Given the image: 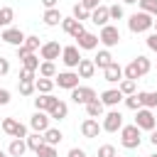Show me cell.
I'll list each match as a JSON object with an SVG mask.
<instances>
[{"label":"cell","mask_w":157,"mask_h":157,"mask_svg":"<svg viewBox=\"0 0 157 157\" xmlns=\"http://www.w3.org/2000/svg\"><path fill=\"white\" fill-rule=\"evenodd\" d=\"M25 49H29V52H37V49H42V42H39V37L37 34H27V39H25V44H22Z\"/></svg>","instance_id":"36"},{"label":"cell","mask_w":157,"mask_h":157,"mask_svg":"<svg viewBox=\"0 0 157 157\" xmlns=\"http://www.w3.org/2000/svg\"><path fill=\"white\" fill-rule=\"evenodd\" d=\"M27 150H29V147H27V140L12 137V142H10V147H7V155H10V157H22Z\"/></svg>","instance_id":"21"},{"label":"cell","mask_w":157,"mask_h":157,"mask_svg":"<svg viewBox=\"0 0 157 157\" xmlns=\"http://www.w3.org/2000/svg\"><path fill=\"white\" fill-rule=\"evenodd\" d=\"M145 42H147V47H150L152 52H157V32H152V34H147V39H145Z\"/></svg>","instance_id":"46"},{"label":"cell","mask_w":157,"mask_h":157,"mask_svg":"<svg viewBox=\"0 0 157 157\" xmlns=\"http://www.w3.org/2000/svg\"><path fill=\"white\" fill-rule=\"evenodd\" d=\"M56 2H59V0H42V5H44L47 10H49V7H56Z\"/></svg>","instance_id":"50"},{"label":"cell","mask_w":157,"mask_h":157,"mask_svg":"<svg viewBox=\"0 0 157 157\" xmlns=\"http://www.w3.org/2000/svg\"><path fill=\"white\" fill-rule=\"evenodd\" d=\"M78 2H81L86 10H96V7L101 5V0H78Z\"/></svg>","instance_id":"47"},{"label":"cell","mask_w":157,"mask_h":157,"mask_svg":"<svg viewBox=\"0 0 157 157\" xmlns=\"http://www.w3.org/2000/svg\"><path fill=\"white\" fill-rule=\"evenodd\" d=\"M93 98H98V93H96V88H91V86H76V88H71V101H74L76 105H86V103H91Z\"/></svg>","instance_id":"5"},{"label":"cell","mask_w":157,"mask_h":157,"mask_svg":"<svg viewBox=\"0 0 157 157\" xmlns=\"http://www.w3.org/2000/svg\"><path fill=\"white\" fill-rule=\"evenodd\" d=\"M81 81V76H78V71H59L56 76H54V83L59 86V88H66V91H71V88H76V86H81L78 83Z\"/></svg>","instance_id":"4"},{"label":"cell","mask_w":157,"mask_h":157,"mask_svg":"<svg viewBox=\"0 0 157 157\" xmlns=\"http://www.w3.org/2000/svg\"><path fill=\"white\" fill-rule=\"evenodd\" d=\"M56 101H59V98H54L52 93H37V98H34V108H37V110H47V113H49V110L56 105Z\"/></svg>","instance_id":"16"},{"label":"cell","mask_w":157,"mask_h":157,"mask_svg":"<svg viewBox=\"0 0 157 157\" xmlns=\"http://www.w3.org/2000/svg\"><path fill=\"white\" fill-rule=\"evenodd\" d=\"M123 2H125V5H135L137 0H123Z\"/></svg>","instance_id":"52"},{"label":"cell","mask_w":157,"mask_h":157,"mask_svg":"<svg viewBox=\"0 0 157 157\" xmlns=\"http://www.w3.org/2000/svg\"><path fill=\"white\" fill-rule=\"evenodd\" d=\"M0 39H2L5 44L22 47V44H25V39H27V34H25L22 29H17V27H5V29H2V34H0Z\"/></svg>","instance_id":"9"},{"label":"cell","mask_w":157,"mask_h":157,"mask_svg":"<svg viewBox=\"0 0 157 157\" xmlns=\"http://www.w3.org/2000/svg\"><path fill=\"white\" fill-rule=\"evenodd\" d=\"M150 142H152V145H155V147H157V128H155V130H152V132H150Z\"/></svg>","instance_id":"51"},{"label":"cell","mask_w":157,"mask_h":157,"mask_svg":"<svg viewBox=\"0 0 157 157\" xmlns=\"http://www.w3.org/2000/svg\"><path fill=\"white\" fill-rule=\"evenodd\" d=\"M152 29H155V32H157V17H155V25H152Z\"/></svg>","instance_id":"53"},{"label":"cell","mask_w":157,"mask_h":157,"mask_svg":"<svg viewBox=\"0 0 157 157\" xmlns=\"http://www.w3.org/2000/svg\"><path fill=\"white\" fill-rule=\"evenodd\" d=\"M152 25H155V17L150 15V12H132L130 17H128V29L132 32V34H142V32H150L152 29Z\"/></svg>","instance_id":"1"},{"label":"cell","mask_w":157,"mask_h":157,"mask_svg":"<svg viewBox=\"0 0 157 157\" xmlns=\"http://www.w3.org/2000/svg\"><path fill=\"white\" fill-rule=\"evenodd\" d=\"M10 74V59L0 56V76H7Z\"/></svg>","instance_id":"44"},{"label":"cell","mask_w":157,"mask_h":157,"mask_svg":"<svg viewBox=\"0 0 157 157\" xmlns=\"http://www.w3.org/2000/svg\"><path fill=\"white\" fill-rule=\"evenodd\" d=\"M61 20H64V15L59 12V7H49V10H44V15H42V22H44L47 27H56V25H61Z\"/></svg>","instance_id":"19"},{"label":"cell","mask_w":157,"mask_h":157,"mask_svg":"<svg viewBox=\"0 0 157 157\" xmlns=\"http://www.w3.org/2000/svg\"><path fill=\"white\" fill-rule=\"evenodd\" d=\"M86 115L88 118H103L105 115V105L101 98H93L91 103H86Z\"/></svg>","instance_id":"20"},{"label":"cell","mask_w":157,"mask_h":157,"mask_svg":"<svg viewBox=\"0 0 157 157\" xmlns=\"http://www.w3.org/2000/svg\"><path fill=\"white\" fill-rule=\"evenodd\" d=\"M59 71H56V64L54 61H42L39 64V76H47V78H54Z\"/></svg>","instance_id":"31"},{"label":"cell","mask_w":157,"mask_h":157,"mask_svg":"<svg viewBox=\"0 0 157 157\" xmlns=\"http://www.w3.org/2000/svg\"><path fill=\"white\" fill-rule=\"evenodd\" d=\"M150 157H157V152H152V155H150Z\"/></svg>","instance_id":"55"},{"label":"cell","mask_w":157,"mask_h":157,"mask_svg":"<svg viewBox=\"0 0 157 157\" xmlns=\"http://www.w3.org/2000/svg\"><path fill=\"white\" fill-rule=\"evenodd\" d=\"M115 155H118V152H115V147H113V145H101L96 157H115Z\"/></svg>","instance_id":"42"},{"label":"cell","mask_w":157,"mask_h":157,"mask_svg":"<svg viewBox=\"0 0 157 157\" xmlns=\"http://www.w3.org/2000/svg\"><path fill=\"white\" fill-rule=\"evenodd\" d=\"M25 140H27V147H29L32 152H37V150L44 145V132H32V135H27Z\"/></svg>","instance_id":"30"},{"label":"cell","mask_w":157,"mask_h":157,"mask_svg":"<svg viewBox=\"0 0 157 157\" xmlns=\"http://www.w3.org/2000/svg\"><path fill=\"white\" fill-rule=\"evenodd\" d=\"M69 157H86V150H81V147H71V150H69Z\"/></svg>","instance_id":"49"},{"label":"cell","mask_w":157,"mask_h":157,"mask_svg":"<svg viewBox=\"0 0 157 157\" xmlns=\"http://www.w3.org/2000/svg\"><path fill=\"white\" fill-rule=\"evenodd\" d=\"M34 86H37V93H52L54 91V78H47V76H39L37 81H34Z\"/></svg>","instance_id":"28"},{"label":"cell","mask_w":157,"mask_h":157,"mask_svg":"<svg viewBox=\"0 0 157 157\" xmlns=\"http://www.w3.org/2000/svg\"><path fill=\"white\" fill-rule=\"evenodd\" d=\"M142 12H150L152 17H157V0H137Z\"/></svg>","instance_id":"35"},{"label":"cell","mask_w":157,"mask_h":157,"mask_svg":"<svg viewBox=\"0 0 157 157\" xmlns=\"http://www.w3.org/2000/svg\"><path fill=\"white\" fill-rule=\"evenodd\" d=\"M37 157H56V147H54V145H47V142H44V145H42L39 150H37Z\"/></svg>","instance_id":"39"},{"label":"cell","mask_w":157,"mask_h":157,"mask_svg":"<svg viewBox=\"0 0 157 157\" xmlns=\"http://www.w3.org/2000/svg\"><path fill=\"white\" fill-rule=\"evenodd\" d=\"M101 101H103V105H105V108H115L120 101H125V96H123V91H120V88H108V91H103V93H101Z\"/></svg>","instance_id":"15"},{"label":"cell","mask_w":157,"mask_h":157,"mask_svg":"<svg viewBox=\"0 0 157 157\" xmlns=\"http://www.w3.org/2000/svg\"><path fill=\"white\" fill-rule=\"evenodd\" d=\"M17 123H20V120H15V118H5V120H2V132L12 137V132H15V128H17Z\"/></svg>","instance_id":"38"},{"label":"cell","mask_w":157,"mask_h":157,"mask_svg":"<svg viewBox=\"0 0 157 157\" xmlns=\"http://www.w3.org/2000/svg\"><path fill=\"white\" fill-rule=\"evenodd\" d=\"M108 12H110V20H123V5H118V2H113L110 7H108Z\"/></svg>","instance_id":"41"},{"label":"cell","mask_w":157,"mask_h":157,"mask_svg":"<svg viewBox=\"0 0 157 157\" xmlns=\"http://www.w3.org/2000/svg\"><path fill=\"white\" fill-rule=\"evenodd\" d=\"M103 78H105L108 83H120V81L125 78V74H123V66H120L118 61H113L110 66H105V69H103Z\"/></svg>","instance_id":"14"},{"label":"cell","mask_w":157,"mask_h":157,"mask_svg":"<svg viewBox=\"0 0 157 157\" xmlns=\"http://www.w3.org/2000/svg\"><path fill=\"white\" fill-rule=\"evenodd\" d=\"M93 64H96V69H101V71H103L105 66H110V64H113V54H110L108 49H101V52L93 56Z\"/></svg>","instance_id":"24"},{"label":"cell","mask_w":157,"mask_h":157,"mask_svg":"<svg viewBox=\"0 0 157 157\" xmlns=\"http://www.w3.org/2000/svg\"><path fill=\"white\" fill-rule=\"evenodd\" d=\"M137 98H140L142 108H152V110L157 108V91H140Z\"/></svg>","instance_id":"25"},{"label":"cell","mask_w":157,"mask_h":157,"mask_svg":"<svg viewBox=\"0 0 157 157\" xmlns=\"http://www.w3.org/2000/svg\"><path fill=\"white\" fill-rule=\"evenodd\" d=\"M0 157H7V155H5V152H2V150H0Z\"/></svg>","instance_id":"54"},{"label":"cell","mask_w":157,"mask_h":157,"mask_svg":"<svg viewBox=\"0 0 157 157\" xmlns=\"http://www.w3.org/2000/svg\"><path fill=\"white\" fill-rule=\"evenodd\" d=\"M76 71H78L81 78H93V74H96V64H93V59H81L78 66H76Z\"/></svg>","instance_id":"22"},{"label":"cell","mask_w":157,"mask_h":157,"mask_svg":"<svg viewBox=\"0 0 157 157\" xmlns=\"http://www.w3.org/2000/svg\"><path fill=\"white\" fill-rule=\"evenodd\" d=\"M61 29H64L66 34H71L74 39H76V37H81V34L86 32L83 22H78V20H76L74 15H71V17H64V20H61Z\"/></svg>","instance_id":"11"},{"label":"cell","mask_w":157,"mask_h":157,"mask_svg":"<svg viewBox=\"0 0 157 157\" xmlns=\"http://www.w3.org/2000/svg\"><path fill=\"white\" fill-rule=\"evenodd\" d=\"M49 113L47 110H34V115L29 118V128L34 130V132H44V130H49Z\"/></svg>","instance_id":"12"},{"label":"cell","mask_w":157,"mask_h":157,"mask_svg":"<svg viewBox=\"0 0 157 157\" xmlns=\"http://www.w3.org/2000/svg\"><path fill=\"white\" fill-rule=\"evenodd\" d=\"M115 157H120V155H115Z\"/></svg>","instance_id":"56"},{"label":"cell","mask_w":157,"mask_h":157,"mask_svg":"<svg viewBox=\"0 0 157 157\" xmlns=\"http://www.w3.org/2000/svg\"><path fill=\"white\" fill-rule=\"evenodd\" d=\"M61 140H64V132H61L59 128H49V130H44V142H47V145H54V147H56Z\"/></svg>","instance_id":"27"},{"label":"cell","mask_w":157,"mask_h":157,"mask_svg":"<svg viewBox=\"0 0 157 157\" xmlns=\"http://www.w3.org/2000/svg\"><path fill=\"white\" fill-rule=\"evenodd\" d=\"M118 88L123 91V96H132V93H137V81H132V78H123V81L118 83Z\"/></svg>","instance_id":"32"},{"label":"cell","mask_w":157,"mask_h":157,"mask_svg":"<svg viewBox=\"0 0 157 157\" xmlns=\"http://www.w3.org/2000/svg\"><path fill=\"white\" fill-rule=\"evenodd\" d=\"M61 49H64V47H61L59 42H54V39H52V42H44V44H42L39 56H42V61H54V59H59V56H61Z\"/></svg>","instance_id":"10"},{"label":"cell","mask_w":157,"mask_h":157,"mask_svg":"<svg viewBox=\"0 0 157 157\" xmlns=\"http://www.w3.org/2000/svg\"><path fill=\"white\" fill-rule=\"evenodd\" d=\"M98 34H93V32H83L81 37H76V47L78 49H96L98 47Z\"/></svg>","instance_id":"18"},{"label":"cell","mask_w":157,"mask_h":157,"mask_svg":"<svg viewBox=\"0 0 157 157\" xmlns=\"http://www.w3.org/2000/svg\"><path fill=\"white\" fill-rule=\"evenodd\" d=\"M101 132H103V125H101L96 118H86V120L81 123V135H83V137L93 140V137H98Z\"/></svg>","instance_id":"13"},{"label":"cell","mask_w":157,"mask_h":157,"mask_svg":"<svg viewBox=\"0 0 157 157\" xmlns=\"http://www.w3.org/2000/svg\"><path fill=\"white\" fill-rule=\"evenodd\" d=\"M120 145L125 150H137L142 145V130L132 123V125H123L120 128Z\"/></svg>","instance_id":"2"},{"label":"cell","mask_w":157,"mask_h":157,"mask_svg":"<svg viewBox=\"0 0 157 157\" xmlns=\"http://www.w3.org/2000/svg\"><path fill=\"white\" fill-rule=\"evenodd\" d=\"M20 61H22V66H25V69H32V71H39V64H42V61H39V56H37L34 52L25 54Z\"/></svg>","instance_id":"29"},{"label":"cell","mask_w":157,"mask_h":157,"mask_svg":"<svg viewBox=\"0 0 157 157\" xmlns=\"http://www.w3.org/2000/svg\"><path fill=\"white\" fill-rule=\"evenodd\" d=\"M132 66L137 69V74H140V78H142V76H147V74H150V69H152V61H150L147 56L137 54V56L132 59Z\"/></svg>","instance_id":"23"},{"label":"cell","mask_w":157,"mask_h":157,"mask_svg":"<svg viewBox=\"0 0 157 157\" xmlns=\"http://www.w3.org/2000/svg\"><path fill=\"white\" fill-rule=\"evenodd\" d=\"M20 81H37V71L22 66V71H20Z\"/></svg>","instance_id":"43"},{"label":"cell","mask_w":157,"mask_h":157,"mask_svg":"<svg viewBox=\"0 0 157 157\" xmlns=\"http://www.w3.org/2000/svg\"><path fill=\"white\" fill-rule=\"evenodd\" d=\"M103 130L105 132H118L120 128H123V113L118 110V108H113V110H108L105 115H103Z\"/></svg>","instance_id":"7"},{"label":"cell","mask_w":157,"mask_h":157,"mask_svg":"<svg viewBox=\"0 0 157 157\" xmlns=\"http://www.w3.org/2000/svg\"><path fill=\"white\" fill-rule=\"evenodd\" d=\"M81 59H83V56H81V49H78L76 44H69V47L61 49V61H64L66 69H76Z\"/></svg>","instance_id":"8"},{"label":"cell","mask_w":157,"mask_h":157,"mask_svg":"<svg viewBox=\"0 0 157 157\" xmlns=\"http://www.w3.org/2000/svg\"><path fill=\"white\" fill-rule=\"evenodd\" d=\"M66 115H69V105H66L64 101H56V105L49 110V118H52V120H64Z\"/></svg>","instance_id":"26"},{"label":"cell","mask_w":157,"mask_h":157,"mask_svg":"<svg viewBox=\"0 0 157 157\" xmlns=\"http://www.w3.org/2000/svg\"><path fill=\"white\" fill-rule=\"evenodd\" d=\"M17 88H20V96H32V93L37 91L34 81H20V83H17Z\"/></svg>","instance_id":"37"},{"label":"cell","mask_w":157,"mask_h":157,"mask_svg":"<svg viewBox=\"0 0 157 157\" xmlns=\"http://www.w3.org/2000/svg\"><path fill=\"white\" fill-rule=\"evenodd\" d=\"M125 105H128L130 110H140V108H142V103H140L137 93H132V96H125Z\"/></svg>","instance_id":"40"},{"label":"cell","mask_w":157,"mask_h":157,"mask_svg":"<svg viewBox=\"0 0 157 157\" xmlns=\"http://www.w3.org/2000/svg\"><path fill=\"white\" fill-rule=\"evenodd\" d=\"M12 17H15V10H12V7H0V27H2V29L10 27Z\"/></svg>","instance_id":"34"},{"label":"cell","mask_w":157,"mask_h":157,"mask_svg":"<svg viewBox=\"0 0 157 157\" xmlns=\"http://www.w3.org/2000/svg\"><path fill=\"white\" fill-rule=\"evenodd\" d=\"M135 125L140 128V130H155L157 128V115L152 113V108H140V110H135Z\"/></svg>","instance_id":"3"},{"label":"cell","mask_w":157,"mask_h":157,"mask_svg":"<svg viewBox=\"0 0 157 157\" xmlns=\"http://www.w3.org/2000/svg\"><path fill=\"white\" fill-rule=\"evenodd\" d=\"M108 20H110V12H108V7H105V5H98L96 10H91V22H93V25L105 27V25H108Z\"/></svg>","instance_id":"17"},{"label":"cell","mask_w":157,"mask_h":157,"mask_svg":"<svg viewBox=\"0 0 157 157\" xmlns=\"http://www.w3.org/2000/svg\"><path fill=\"white\" fill-rule=\"evenodd\" d=\"M7 103H10V91L0 88V105H7Z\"/></svg>","instance_id":"48"},{"label":"cell","mask_w":157,"mask_h":157,"mask_svg":"<svg viewBox=\"0 0 157 157\" xmlns=\"http://www.w3.org/2000/svg\"><path fill=\"white\" fill-rule=\"evenodd\" d=\"M12 137H22V140H25V137H27V128H25L22 123H17V128H15V132H12Z\"/></svg>","instance_id":"45"},{"label":"cell","mask_w":157,"mask_h":157,"mask_svg":"<svg viewBox=\"0 0 157 157\" xmlns=\"http://www.w3.org/2000/svg\"><path fill=\"white\" fill-rule=\"evenodd\" d=\"M71 15H74L78 22H83V20H91V10H86L81 2H76V5L71 7Z\"/></svg>","instance_id":"33"},{"label":"cell","mask_w":157,"mask_h":157,"mask_svg":"<svg viewBox=\"0 0 157 157\" xmlns=\"http://www.w3.org/2000/svg\"><path fill=\"white\" fill-rule=\"evenodd\" d=\"M98 39H101V44H103L105 49H110V47H115V44L120 42V29H118L115 25H105V27H101Z\"/></svg>","instance_id":"6"}]
</instances>
